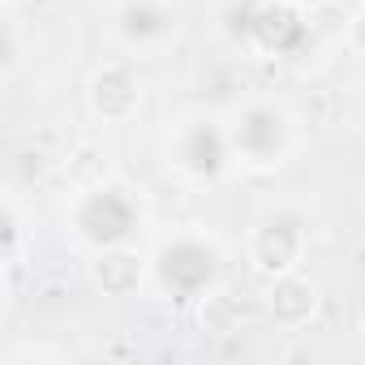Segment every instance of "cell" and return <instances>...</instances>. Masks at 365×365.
Segmentation results:
<instances>
[{
  "label": "cell",
  "instance_id": "1",
  "mask_svg": "<svg viewBox=\"0 0 365 365\" xmlns=\"http://www.w3.org/2000/svg\"><path fill=\"white\" fill-rule=\"evenodd\" d=\"M224 129H228L232 163L245 172H258V176L288 168L301 150V120L292 116L288 103H279L271 95H250V99L232 103L224 112Z\"/></svg>",
  "mask_w": 365,
  "mask_h": 365
},
{
  "label": "cell",
  "instance_id": "2",
  "mask_svg": "<svg viewBox=\"0 0 365 365\" xmlns=\"http://www.w3.org/2000/svg\"><path fill=\"white\" fill-rule=\"evenodd\" d=\"M150 288L172 301L190 305L220 288V245L207 232H172L150 254Z\"/></svg>",
  "mask_w": 365,
  "mask_h": 365
},
{
  "label": "cell",
  "instance_id": "3",
  "mask_svg": "<svg viewBox=\"0 0 365 365\" xmlns=\"http://www.w3.org/2000/svg\"><path fill=\"white\" fill-rule=\"evenodd\" d=\"M163 159H168V172L190 180V185H211V180H220L232 168V146H228L224 116L180 112L176 120H168Z\"/></svg>",
  "mask_w": 365,
  "mask_h": 365
},
{
  "label": "cell",
  "instance_id": "4",
  "mask_svg": "<svg viewBox=\"0 0 365 365\" xmlns=\"http://www.w3.org/2000/svg\"><path fill=\"white\" fill-rule=\"evenodd\" d=\"M65 224H69L73 241H82L86 250L125 245L142 228V202L120 180H95V185L73 194V202L65 211Z\"/></svg>",
  "mask_w": 365,
  "mask_h": 365
},
{
  "label": "cell",
  "instance_id": "5",
  "mask_svg": "<svg viewBox=\"0 0 365 365\" xmlns=\"http://www.w3.org/2000/svg\"><path fill=\"white\" fill-rule=\"evenodd\" d=\"M305 254H309V220L288 202L267 207L245 237V262L267 284L288 271H301Z\"/></svg>",
  "mask_w": 365,
  "mask_h": 365
},
{
  "label": "cell",
  "instance_id": "6",
  "mask_svg": "<svg viewBox=\"0 0 365 365\" xmlns=\"http://www.w3.org/2000/svg\"><path fill=\"white\" fill-rule=\"evenodd\" d=\"M180 31L185 18L172 0H120L112 9V35L133 56H163L180 39Z\"/></svg>",
  "mask_w": 365,
  "mask_h": 365
},
{
  "label": "cell",
  "instance_id": "7",
  "mask_svg": "<svg viewBox=\"0 0 365 365\" xmlns=\"http://www.w3.org/2000/svg\"><path fill=\"white\" fill-rule=\"evenodd\" d=\"M245 48L254 56H297L309 48V5L301 0H262L245 22Z\"/></svg>",
  "mask_w": 365,
  "mask_h": 365
},
{
  "label": "cell",
  "instance_id": "8",
  "mask_svg": "<svg viewBox=\"0 0 365 365\" xmlns=\"http://www.w3.org/2000/svg\"><path fill=\"white\" fill-rule=\"evenodd\" d=\"M86 112L99 125H129L142 112V78L129 61H103L86 78Z\"/></svg>",
  "mask_w": 365,
  "mask_h": 365
},
{
  "label": "cell",
  "instance_id": "9",
  "mask_svg": "<svg viewBox=\"0 0 365 365\" xmlns=\"http://www.w3.org/2000/svg\"><path fill=\"white\" fill-rule=\"evenodd\" d=\"M86 279L99 297L108 301H129L138 297L146 284H150V258L138 250V245H103V250H91L86 258Z\"/></svg>",
  "mask_w": 365,
  "mask_h": 365
},
{
  "label": "cell",
  "instance_id": "10",
  "mask_svg": "<svg viewBox=\"0 0 365 365\" xmlns=\"http://www.w3.org/2000/svg\"><path fill=\"white\" fill-rule=\"evenodd\" d=\"M322 309V288L305 275V271H288L279 279H271L267 288V314L279 331H301L318 318Z\"/></svg>",
  "mask_w": 365,
  "mask_h": 365
},
{
  "label": "cell",
  "instance_id": "11",
  "mask_svg": "<svg viewBox=\"0 0 365 365\" xmlns=\"http://www.w3.org/2000/svg\"><path fill=\"white\" fill-rule=\"evenodd\" d=\"M26 245H31L26 207L18 202V194H5V202H0V262H5V271H18V262L26 258Z\"/></svg>",
  "mask_w": 365,
  "mask_h": 365
},
{
  "label": "cell",
  "instance_id": "12",
  "mask_svg": "<svg viewBox=\"0 0 365 365\" xmlns=\"http://www.w3.org/2000/svg\"><path fill=\"white\" fill-rule=\"evenodd\" d=\"M348 31H352V9H344L339 0H314L309 5V48L348 43Z\"/></svg>",
  "mask_w": 365,
  "mask_h": 365
},
{
  "label": "cell",
  "instance_id": "13",
  "mask_svg": "<svg viewBox=\"0 0 365 365\" xmlns=\"http://www.w3.org/2000/svg\"><path fill=\"white\" fill-rule=\"evenodd\" d=\"M198 305V322H202V331H211V335H232L237 331V301L224 292V288H211L207 297H198L194 301Z\"/></svg>",
  "mask_w": 365,
  "mask_h": 365
},
{
  "label": "cell",
  "instance_id": "14",
  "mask_svg": "<svg viewBox=\"0 0 365 365\" xmlns=\"http://www.w3.org/2000/svg\"><path fill=\"white\" fill-rule=\"evenodd\" d=\"M26 361H61L56 348H43V344H18L0 356V365H26Z\"/></svg>",
  "mask_w": 365,
  "mask_h": 365
},
{
  "label": "cell",
  "instance_id": "15",
  "mask_svg": "<svg viewBox=\"0 0 365 365\" xmlns=\"http://www.w3.org/2000/svg\"><path fill=\"white\" fill-rule=\"evenodd\" d=\"M348 48L365 56V9H356V14H352V31H348Z\"/></svg>",
  "mask_w": 365,
  "mask_h": 365
},
{
  "label": "cell",
  "instance_id": "16",
  "mask_svg": "<svg viewBox=\"0 0 365 365\" xmlns=\"http://www.w3.org/2000/svg\"><path fill=\"white\" fill-rule=\"evenodd\" d=\"M0 5H5V9H18V5H22V0H0Z\"/></svg>",
  "mask_w": 365,
  "mask_h": 365
}]
</instances>
